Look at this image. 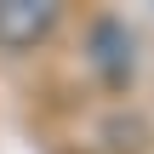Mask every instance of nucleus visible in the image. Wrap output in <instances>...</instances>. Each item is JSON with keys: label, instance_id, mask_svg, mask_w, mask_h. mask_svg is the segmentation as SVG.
Wrapping results in <instances>:
<instances>
[{"label": "nucleus", "instance_id": "f257e3e1", "mask_svg": "<svg viewBox=\"0 0 154 154\" xmlns=\"http://www.w3.org/2000/svg\"><path fill=\"white\" fill-rule=\"evenodd\" d=\"M57 0H0V51H34L57 29Z\"/></svg>", "mask_w": 154, "mask_h": 154}, {"label": "nucleus", "instance_id": "f03ea898", "mask_svg": "<svg viewBox=\"0 0 154 154\" xmlns=\"http://www.w3.org/2000/svg\"><path fill=\"white\" fill-rule=\"evenodd\" d=\"M91 63L103 69V80L109 86H126L131 80V34H126V23H114V17H103L97 29H91Z\"/></svg>", "mask_w": 154, "mask_h": 154}]
</instances>
